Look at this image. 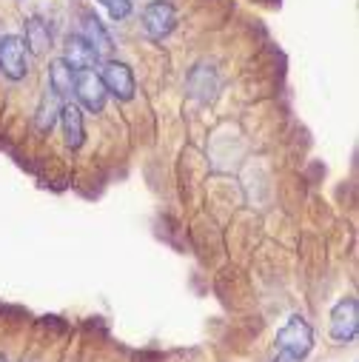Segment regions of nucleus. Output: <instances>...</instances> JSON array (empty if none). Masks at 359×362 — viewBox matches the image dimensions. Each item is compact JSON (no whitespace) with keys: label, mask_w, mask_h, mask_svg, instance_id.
<instances>
[{"label":"nucleus","mask_w":359,"mask_h":362,"mask_svg":"<svg viewBox=\"0 0 359 362\" xmlns=\"http://www.w3.org/2000/svg\"><path fill=\"white\" fill-rule=\"evenodd\" d=\"M26 37H23V43H26V49L32 52V54H37V57H43L49 49H52V26L40 18V15H32V18H26Z\"/></svg>","instance_id":"f8f14e48"},{"label":"nucleus","mask_w":359,"mask_h":362,"mask_svg":"<svg viewBox=\"0 0 359 362\" xmlns=\"http://www.w3.org/2000/svg\"><path fill=\"white\" fill-rule=\"evenodd\" d=\"M271 362H291V359H288V356H283V354H277V356H274Z\"/></svg>","instance_id":"2eb2a0df"},{"label":"nucleus","mask_w":359,"mask_h":362,"mask_svg":"<svg viewBox=\"0 0 359 362\" xmlns=\"http://www.w3.org/2000/svg\"><path fill=\"white\" fill-rule=\"evenodd\" d=\"M189 92L192 98H197L200 103H214L217 100V92H220V77L214 71V66H206V63H197L192 71H189Z\"/></svg>","instance_id":"0eeeda50"},{"label":"nucleus","mask_w":359,"mask_h":362,"mask_svg":"<svg viewBox=\"0 0 359 362\" xmlns=\"http://www.w3.org/2000/svg\"><path fill=\"white\" fill-rule=\"evenodd\" d=\"M98 74H100L106 92H109L112 98H117V100H123V103L134 98L137 80H134V71H131L129 63H123V60H103V66H100Z\"/></svg>","instance_id":"39448f33"},{"label":"nucleus","mask_w":359,"mask_h":362,"mask_svg":"<svg viewBox=\"0 0 359 362\" xmlns=\"http://www.w3.org/2000/svg\"><path fill=\"white\" fill-rule=\"evenodd\" d=\"M83 40L92 46L95 52H98V57L100 60H109V54H112V49H114V43H112V35L106 32V26L100 23V18L98 15H92V12H83Z\"/></svg>","instance_id":"6e6552de"},{"label":"nucleus","mask_w":359,"mask_h":362,"mask_svg":"<svg viewBox=\"0 0 359 362\" xmlns=\"http://www.w3.org/2000/svg\"><path fill=\"white\" fill-rule=\"evenodd\" d=\"M356 331H359V300L356 297H342L331 308L328 334L336 345H348V342L356 339Z\"/></svg>","instance_id":"7ed1b4c3"},{"label":"nucleus","mask_w":359,"mask_h":362,"mask_svg":"<svg viewBox=\"0 0 359 362\" xmlns=\"http://www.w3.org/2000/svg\"><path fill=\"white\" fill-rule=\"evenodd\" d=\"M0 74L12 83L26 80L29 74V57H26V43L20 35H4L0 37Z\"/></svg>","instance_id":"20e7f679"},{"label":"nucleus","mask_w":359,"mask_h":362,"mask_svg":"<svg viewBox=\"0 0 359 362\" xmlns=\"http://www.w3.org/2000/svg\"><path fill=\"white\" fill-rule=\"evenodd\" d=\"M63 60L74 69V71H83V69H95V63L100 60L98 52L83 40V35H69L66 37V46H63Z\"/></svg>","instance_id":"9d476101"},{"label":"nucleus","mask_w":359,"mask_h":362,"mask_svg":"<svg viewBox=\"0 0 359 362\" xmlns=\"http://www.w3.org/2000/svg\"><path fill=\"white\" fill-rule=\"evenodd\" d=\"M74 74L77 71L63 57L52 60V66H49V88H52V92H57L63 100H69L71 98V88H74Z\"/></svg>","instance_id":"ddd939ff"},{"label":"nucleus","mask_w":359,"mask_h":362,"mask_svg":"<svg viewBox=\"0 0 359 362\" xmlns=\"http://www.w3.org/2000/svg\"><path fill=\"white\" fill-rule=\"evenodd\" d=\"M174 29H177V12L168 0H151L143 9V32L148 40L163 43Z\"/></svg>","instance_id":"423d86ee"},{"label":"nucleus","mask_w":359,"mask_h":362,"mask_svg":"<svg viewBox=\"0 0 359 362\" xmlns=\"http://www.w3.org/2000/svg\"><path fill=\"white\" fill-rule=\"evenodd\" d=\"M60 126H63V140H66V146L69 148H80L83 143H86V123H83V109L77 106V103H63V109H60V120H57Z\"/></svg>","instance_id":"1a4fd4ad"},{"label":"nucleus","mask_w":359,"mask_h":362,"mask_svg":"<svg viewBox=\"0 0 359 362\" xmlns=\"http://www.w3.org/2000/svg\"><path fill=\"white\" fill-rule=\"evenodd\" d=\"M98 4L112 15V21H126L131 15V0H98Z\"/></svg>","instance_id":"4468645a"},{"label":"nucleus","mask_w":359,"mask_h":362,"mask_svg":"<svg viewBox=\"0 0 359 362\" xmlns=\"http://www.w3.org/2000/svg\"><path fill=\"white\" fill-rule=\"evenodd\" d=\"M0 362H6V359H4V356H0Z\"/></svg>","instance_id":"dca6fc26"},{"label":"nucleus","mask_w":359,"mask_h":362,"mask_svg":"<svg viewBox=\"0 0 359 362\" xmlns=\"http://www.w3.org/2000/svg\"><path fill=\"white\" fill-rule=\"evenodd\" d=\"M71 95L77 98V106L92 112V115H100L106 109V100H109V92L100 80V74L95 69H83L74 74V88Z\"/></svg>","instance_id":"f03ea898"},{"label":"nucleus","mask_w":359,"mask_h":362,"mask_svg":"<svg viewBox=\"0 0 359 362\" xmlns=\"http://www.w3.org/2000/svg\"><path fill=\"white\" fill-rule=\"evenodd\" d=\"M274 345H277V354L288 356L291 362H302L314 348V328L302 314H291L286 325L277 331Z\"/></svg>","instance_id":"f257e3e1"},{"label":"nucleus","mask_w":359,"mask_h":362,"mask_svg":"<svg viewBox=\"0 0 359 362\" xmlns=\"http://www.w3.org/2000/svg\"><path fill=\"white\" fill-rule=\"evenodd\" d=\"M63 103H66V100L46 86V92H43V98H40V103H37V112H35V129L43 132V134H49V132L57 126V120H60Z\"/></svg>","instance_id":"9b49d317"}]
</instances>
